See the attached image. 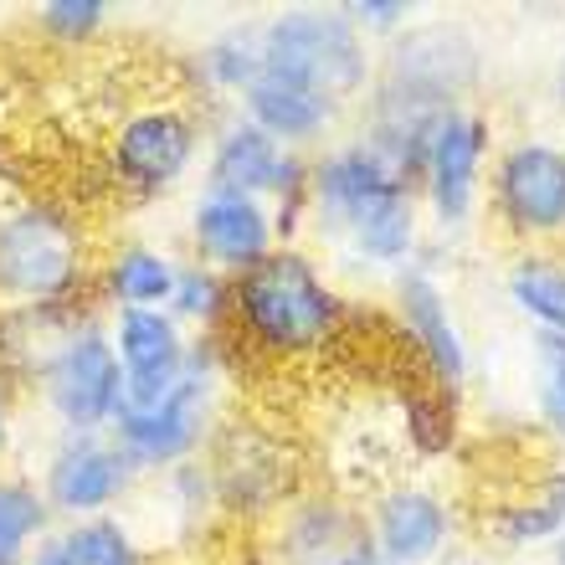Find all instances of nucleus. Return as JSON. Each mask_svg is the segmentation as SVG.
I'll list each match as a JSON object with an SVG mask.
<instances>
[{
	"label": "nucleus",
	"mask_w": 565,
	"mask_h": 565,
	"mask_svg": "<svg viewBox=\"0 0 565 565\" xmlns=\"http://www.w3.org/2000/svg\"><path fill=\"white\" fill-rule=\"evenodd\" d=\"M350 324H355V298L303 242L278 247L268 263L232 278L226 340L268 365H313L344 340Z\"/></svg>",
	"instance_id": "f257e3e1"
},
{
	"label": "nucleus",
	"mask_w": 565,
	"mask_h": 565,
	"mask_svg": "<svg viewBox=\"0 0 565 565\" xmlns=\"http://www.w3.org/2000/svg\"><path fill=\"white\" fill-rule=\"evenodd\" d=\"M98 257L104 247L73 201L52 191H15L0 201V309L98 303Z\"/></svg>",
	"instance_id": "f03ea898"
},
{
	"label": "nucleus",
	"mask_w": 565,
	"mask_h": 565,
	"mask_svg": "<svg viewBox=\"0 0 565 565\" xmlns=\"http://www.w3.org/2000/svg\"><path fill=\"white\" fill-rule=\"evenodd\" d=\"M232 355L237 344L226 334H195L191 360L170 386L119 406L108 437L124 447L139 478H160L180 462L206 458V447L232 417Z\"/></svg>",
	"instance_id": "7ed1b4c3"
},
{
	"label": "nucleus",
	"mask_w": 565,
	"mask_h": 565,
	"mask_svg": "<svg viewBox=\"0 0 565 565\" xmlns=\"http://www.w3.org/2000/svg\"><path fill=\"white\" fill-rule=\"evenodd\" d=\"M483 88V42L458 15H427L375 52V83L355 119L431 129L447 108L473 104Z\"/></svg>",
	"instance_id": "20e7f679"
},
{
	"label": "nucleus",
	"mask_w": 565,
	"mask_h": 565,
	"mask_svg": "<svg viewBox=\"0 0 565 565\" xmlns=\"http://www.w3.org/2000/svg\"><path fill=\"white\" fill-rule=\"evenodd\" d=\"M206 160V108L180 98H145L124 108L104 139V170L108 185L135 201L154 206L185 185Z\"/></svg>",
	"instance_id": "39448f33"
},
{
	"label": "nucleus",
	"mask_w": 565,
	"mask_h": 565,
	"mask_svg": "<svg viewBox=\"0 0 565 565\" xmlns=\"http://www.w3.org/2000/svg\"><path fill=\"white\" fill-rule=\"evenodd\" d=\"M201 185L268 201L282 247H298L309 237V154L282 149L253 119H242L237 108H211L206 114Z\"/></svg>",
	"instance_id": "423d86ee"
},
{
	"label": "nucleus",
	"mask_w": 565,
	"mask_h": 565,
	"mask_svg": "<svg viewBox=\"0 0 565 565\" xmlns=\"http://www.w3.org/2000/svg\"><path fill=\"white\" fill-rule=\"evenodd\" d=\"M268 73L360 108L375 83V46L344 21L340 6H282L263 15Z\"/></svg>",
	"instance_id": "0eeeda50"
},
{
	"label": "nucleus",
	"mask_w": 565,
	"mask_h": 565,
	"mask_svg": "<svg viewBox=\"0 0 565 565\" xmlns=\"http://www.w3.org/2000/svg\"><path fill=\"white\" fill-rule=\"evenodd\" d=\"M483 211L514 253H565V145L545 135L499 139Z\"/></svg>",
	"instance_id": "6e6552de"
},
{
	"label": "nucleus",
	"mask_w": 565,
	"mask_h": 565,
	"mask_svg": "<svg viewBox=\"0 0 565 565\" xmlns=\"http://www.w3.org/2000/svg\"><path fill=\"white\" fill-rule=\"evenodd\" d=\"M26 396L42 406L52 431H108L124 406V371L108 340L104 309L77 313L73 329L26 381Z\"/></svg>",
	"instance_id": "1a4fd4ad"
},
{
	"label": "nucleus",
	"mask_w": 565,
	"mask_h": 565,
	"mask_svg": "<svg viewBox=\"0 0 565 565\" xmlns=\"http://www.w3.org/2000/svg\"><path fill=\"white\" fill-rule=\"evenodd\" d=\"M499 149V129L478 104L447 108L427 129V154H422L417 201L427 211V232L437 237H462L483 211V185Z\"/></svg>",
	"instance_id": "9d476101"
},
{
	"label": "nucleus",
	"mask_w": 565,
	"mask_h": 565,
	"mask_svg": "<svg viewBox=\"0 0 565 565\" xmlns=\"http://www.w3.org/2000/svg\"><path fill=\"white\" fill-rule=\"evenodd\" d=\"M31 478H36L46 509L57 514V524L124 514L145 483L108 431H52Z\"/></svg>",
	"instance_id": "9b49d317"
},
{
	"label": "nucleus",
	"mask_w": 565,
	"mask_h": 565,
	"mask_svg": "<svg viewBox=\"0 0 565 565\" xmlns=\"http://www.w3.org/2000/svg\"><path fill=\"white\" fill-rule=\"evenodd\" d=\"M206 468H211V483H216L222 520H237L247 530H268L288 509V499L303 489L294 473V452L263 422L226 417L216 443L206 447Z\"/></svg>",
	"instance_id": "f8f14e48"
},
{
	"label": "nucleus",
	"mask_w": 565,
	"mask_h": 565,
	"mask_svg": "<svg viewBox=\"0 0 565 565\" xmlns=\"http://www.w3.org/2000/svg\"><path fill=\"white\" fill-rule=\"evenodd\" d=\"M391 329L396 340L412 350L422 381L462 396L468 381H473V350H468V329H462L458 309H452V294H447L443 273L427 253L391 278V298H386Z\"/></svg>",
	"instance_id": "ddd939ff"
},
{
	"label": "nucleus",
	"mask_w": 565,
	"mask_h": 565,
	"mask_svg": "<svg viewBox=\"0 0 565 565\" xmlns=\"http://www.w3.org/2000/svg\"><path fill=\"white\" fill-rule=\"evenodd\" d=\"M365 530L391 565H452L462 551V504L431 478H391L365 499Z\"/></svg>",
	"instance_id": "4468645a"
},
{
	"label": "nucleus",
	"mask_w": 565,
	"mask_h": 565,
	"mask_svg": "<svg viewBox=\"0 0 565 565\" xmlns=\"http://www.w3.org/2000/svg\"><path fill=\"white\" fill-rule=\"evenodd\" d=\"M278 247L282 242L268 201L216 191V185H195L191 206H185V257L191 263H206L222 278H242L257 263H268Z\"/></svg>",
	"instance_id": "2eb2a0df"
},
{
	"label": "nucleus",
	"mask_w": 565,
	"mask_h": 565,
	"mask_svg": "<svg viewBox=\"0 0 565 565\" xmlns=\"http://www.w3.org/2000/svg\"><path fill=\"white\" fill-rule=\"evenodd\" d=\"M360 540H371L365 504L340 489L303 483L268 524V565H329L334 555L355 551Z\"/></svg>",
	"instance_id": "dca6fc26"
},
{
	"label": "nucleus",
	"mask_w": 565,
	"mask_h": 565,
	"mask_svg": "<svg viewBox=\"0 0 565 565\" xmlns=\"http://www.w3.org/2000/svg\"><path fill=\"white\" fill-rule=\"evenodd\" d=\"M232 108H237L242 119H253L268 139H278L282 149H294V154L329 149L350 129V119H355V108H344L340 98H329L319 88H303V83L278 77V73H263Z\"/></svg>",
	"instance_id": "f3484780"
},
{
	"label": "nucleus",
	"mask_w": 565,
	"mask_h": 565,
	"mask_svg": "<svg viewBox=\"0 0 565 565\" xmlns=\"http://www.w3.org/2000/svg\"><path fill=\"white\" fill-rule=\"evenodd\" d=\"M104 319L124 371V402L154 396V391H164L185 371L195 334L170 309H119V313H104Z\"/></svg>",
	"instance_id": "a211bd4d"
},
{
	"label": "nucleus",
	"mask_w": 565,
	"mask_h": 565,
	"mask_svg": "<svg viewBox=\"0 0 565 565\" xmlns=\"http://www.w3.org/2000/svg\"><path fill=\"white\" fill-rule=\"evenodd\" d=\"M180 73H185V98H191V104L206 98V114L211 108H232L257 77L268 73L263 15H237V21L216 26L206 42L185 52Z\"/></svg>",
	"instance_id": "6ab92c4d"
},
{
	"label": "nucleus",
	"mask_w": 565,
	"mask_h": 565,
	"mask_svg": "<svg viewBox=\"0 0 565 565\" xmlns=\"http://www.w3.org/2000/svg\"><path fill=\"white\" fill-rule=\"evenodd\" d=\"M483 535L504 555L565 540V462H545L535 473L514 478L483 514Z\"/></svg>",
	"instance_id": "aec40b11"
},
{
	"label": "nucleus",
	"mask_w": 565,
	"mask_h": 565,
	"mask_svg": "<svg viewBox=\"0 0 565 565\" xmlns=\"http://www.w3.org/2000/svg\"><path fill=\"white\" fill-rule=\"evenodd\" d=\"M180 268H185V253H175L170 242L119 237L114 247H104V257H98V282H93V294H98L104 313L170 309Z\"/></svg>",
	"instance_id": "412c9836"
},
{
	"label": "nucleus",
	"mask_w": 565,
	"mask_h": 565,
	"mask_svg": "<svg viewBox=\"0 0 565 565\" xmlns=\"http://www.w3.org/2000/svg\"><path fill=\"white\" fill-rule=\"evenodd\" d=\"M145 489L160 499V530L145 540L154 555H160V545L206 535L211 524L222 520V509H216V483H211L206 458L180 462V468H170V473H160V478H145Z\"/></svg>",
	"instance_id": "4be33fe9"
},
{
	"label": "nucleus",
	"mask_w": 565,
	"mask_h": 565,
	"mask_svg": "<svg viewBox=\"0 0 565 565\" xmlns=\"http://www.w3.org/2000/svg\"><path fill=\"white\" fill-rule=\"evenodd\" d=\"M504 298L530 334L565 340V253H514L504 268Z\"/></svg>",
	"instance_id": "5701e85b"
},
{
	"label": "nucleus",
	"mask_w": 565,
	"mask_h": 565,
	"mask_svg": "<svg viewBox=\"0 0 565 565\" xmlns=\"http://www.w3.org/2000/svg\"><path fill=\"white\" fill-rule=\"evenodd\" d=\"M402 437L412 447L417 462H437L447 452H458L462 437V396L431 386V381H417V386L402 391Z\"/></svg>",
	"instance_id": "b1692460"
},
{
	"label": "nucleus",
	"mask_w": 565,
	"mask_h": 565,
	"mask_svg": "<svg viewBox=\"0 0 565 565\" xmlns=\"http://www.w3.org/2000/svg\"><path fill=\"white\" fill-rule=\"evenodd\" d=\"M57 530L36 478L21 468H0V565H26L31 551Z\"/></svg>",
	"instance_id": "393cba45"
},
{
	"label": "nucleus",
	"mask_w": 565,
	"mask_h": 565,
	"mask_svg": "<svg viewBox=\"0 0 565 565\" xmlns=\"http://www.w3.org/2000/svg\"><path fill=\"white\" fill-rule=\"evenodd\" d=\"M57 545L67 565H160L145 545L129 514H98V520L57 524Z\"/></svg>",
	"instance_id": "a878e982"
},
{
	"label": "nucleus",
	"mask_w": 565,
	"mask_h": 565,
	"mask_svg": "<svg viewBox=\"0 0 565 565\" xmlns=\"http://www.w3.org/2000/svg\"><path fill=\"white\" fill-rule=\"evenodd\" d=\"M170 313L191 334H226V324H232V278H222L216 268L185 257V268L175 278V294H170Z\"/></svg>",
	"instance_id": "bb28decb"
},
{
	"label": "nucleus",
	"mask_w": 565,
	"mask_h": 565,
	"mask_svg": "<svg viewBox=\"0 0 565 565\" xmlns=\"http://www.w3.org/2000/svg\"><path fill=\"white\" fill-rule=\"evenodd\" d=\"M31 31L42 36L46 46H62V52H88L93 42H104L114 31V6L108 0H42L31 6Z\"/></svg>",
	"instance_id": "cd10ccee"
},
{
	"label": "nucleus",
	"mask_w": 565,
	"mask_h": 565,
	"mask_svg": "<svg viewBox=\"0 0 565 565\" xmlns=\"http://www.w3.org/2000/svg\"><path fill=\"white\" fill-rule=\"evenodd\" d=\"M530 402L540 427L565 443V340L555 334H530Z\"/></svg>",
	"instance_id": "c85d7f7f"
},
{
	"label": "nucleus",
	"mask_w": 565,
	"mask_h": 565,
	"mask_svg": "<svg viewBox=\"0 0 565 565\" xmlns=\"http://www.w3.org/2000/svg\"><path fill=\"white\" fill-rule=\"evenodd\" d=\"M340 11L375 52L386 42H396V36L417 21V6H412V0H340Z\"/></svg>",
	"instance_id": "c756f323"
},
{
	"label": "nucleus",
	"mask_w": 565,
	"mask_h": 565,
	"mask_svg": "<svg viewBox=\"0 0 565 565\" xmlns=\"http://www.w3.org/2000/svg\"><path fill=\"white\" fill-rule=\"evenodd\" d=\"M15 437H21V386L0 371V468H11Z\"/></svg>",
	"instance_id": "7c9ffc66"
},
{
	"label": "nucleus",
	"mask_w": 565,
	"mask_h": 565,
	"mask_svg": "<svg viewBox=\"0 0 565 565\" xmlns=\"http://www.w3.org/2000/svg\"><path fill=\"white\" fill-rule=\"evenodd\" d=\"M329 565H391V561H386V555H381V551H375V540H360L355 551L334 555V561H329Z\"/></svg>",
	"instance_id": "2f4dec72"
},
{
	"label": "nucleus",
	"mask_w": 565,
	"mask_h": 565,
	"mask_svg": "<svg viewBox=\"0 0 565 565\" xmlns=\"http://www.w3.org/2000/svg\"><path fill=\"white\" fill-rule=\"evenodd\" d=\"M26 565H67V561H62V545H57V530H52V535H46L42 545L31 551V561H26Z\"/></svg>",
	"instance_id": "473e14b6"
},
{
	"label": "nucleus",
	"mask_w": 565,
	"mask_h": 565,
	"mask_svg": "<svg viewBox=\"0 0 565 565\" xmlns=\"http://www.w3.org/2000/svg\"><path fill=\"white\" fill-rule=\"evenodd\" d=\"M551 93H555V104L565 108V57L555 62V73H551Z\"/></svg>",
	"instance_id": "72a5a7b5"
},
{
	"label": "nucleus",
	"mask_w": 565,
	"mask_h": 565,
	"mask_svg": "<svg viewBox=\"0 0 565 565\" xmlns=\"http://www.w3.org/2000/svg\"><path fill=\"white\" fill-rule=\"evenodd\" d=\"M551 565H565V540H555L551 545Z\"/></svg>",
	"instance_id": "f704fd0d"
},
{
	"label": "nucleus",
	"mask_w": 565,
	"mask_h": 565,
	"mask_svg": "<svg viewBox=\"0 0 565 565\" xmlns=\"http://www.w3.org/2000/svg\"><path fill=\"white\" fill-rule=\"evenodd\" d=\"M452 565H489V561H478V555H458Z\"/></svg>",
	"instance_id": "c9c22d12"
}]
</instances>
